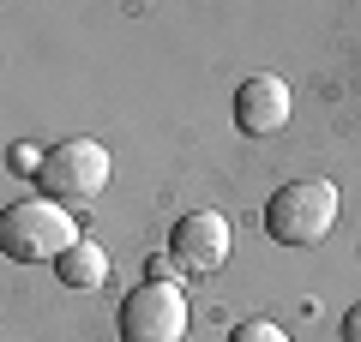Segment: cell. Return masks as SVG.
<instances>
[{"label":"cell","instance_id":"8992f818","mask_svg":"<svg viewBox=\"0 0 361 342\" xmlns=\"http://www.w3.org/2000/svg\"><path fill=\"white\" fill-rule=\"evenodd\" d=\"M289 108H295V96H289V84L277 72H253L241 90H235V127L253 132V139L283 132L289 127Z\"/></svg>","mask_w":361,"mask_h":342},{"label":"cell","instance_id":"ba28073f","mask_svg":"<svg viewBox=\"0 0 361 342\" xmlns=\"http://www.w3.org/2000/svg\"><path fill=\"white\" fill-rule=\"evenodd\" d=\"M229 342H283V330L265 324V318H247V324H235V336H229Z\"/></svg>","mask_w":361,"mask_h":342},{"label":"cell","instance_id":"6da1fadb","mask_svg":"<svg viewBox=\"0 0 361 342\" xmlns=\"http://www.w3.org/2000/svg\"><path fill=\"white\" fill-rule=\"evenodd\" d=\"M78 241H85L78 222L66 216V204H54V198L6 204V216H0V253L18 258V265H61Z\"/></svg>","mask_w":361,"mask_h":342},{"label":"cell","instance_id":"52a82bcc","mask_svg":"<svg viewBox=\"0 0 361 342\" xmlns=\"http://www.w3.org/2000/svg\"><path fill=\"white\" fill-rule=\"evenodd\" d=\"M54 270H61L66 289H97V282L109 277V253H103L97 241H78V246H73V253H66Z\"/></svg>","mask_w":361,"mask_h":342},{"label":"cell","instance_id":"5b68a950","mask_svg":"<svg viewBox=\"0 0 361 342\" xmlns=\"http://www.w3.org/2000/svg\"><path fill=\"white\" fill-rule=\"evenodd\" d=\"M169 258L187 277H217L229 265V216L223 210H187L169 228Z\"/></svg>","mask_w":361,"mask_h":342},{"label":"cell","instance_id":"7a4b0ae2","mask_svg":"<svg viewBox=\"0 0 361 342\" xmlns=\"http://www.w3.org/2000/svg\"><path fill=\"white\" fill-rule=\"evenodd\" d=\"M337 228V186L331 180H289L265 204V234L277 246H319Z\"/></svg>","mask_w":361,"mask_h":342},{"label":"cell","instance_id":"277c9868","mask_svg":"<svg viewBox=\"0 0 361 342\" xmlns=\"http://www.w3.org/2000/svg\"><path fill=\"white\" fill-rule=\"evenodd\" d=\"M187 336V294L169 277H145L121 300V342H180Z\"/></svg>","mask_w":361,"mask_h":342},{"label":"cell","instance_id":"3957f363","mask_svg":"<svg viewBox=\"0 0 361 342\" xmlns=\"http://www.w3.org/2000/svg\"><path fill=\"white\" fill-rule=\"evenodd\" d=\"M109 151L97 139H61L49 151V163H42V175H37V186H42V198H54V204H85V198H97V192L109 186Z\"/></svg>","mask_w":361,"mask_h":342},{"label":"cell","instance_id":"30bf717a","mask_svg":"<svg viewBox=\"0 0 361 342\" xmlns=\"http://www.w3.org/2000/svg\"><path fill=\"white\" fill-rule=\"evenodd\" d=\"M343 342H361V300L349 306V318H343Z\"/></svg>","mask_w":361,"mask_h":342},{"label":"cell","instance_id":"9c48e42d","mask_svg":"<svg viewBox=\"0 0 361 342\" xmlns=\"http://www.w3.org/2000/svg\"><path fill=\"white\" fill-rule=\"evenodd\" d=\"M6 163H13L18 175H30V180H37V175H42V163H49V151H37V144H18V151L6 156Z\"/></svg>","mask_w":361,"mask_h":342}]
</instances>
